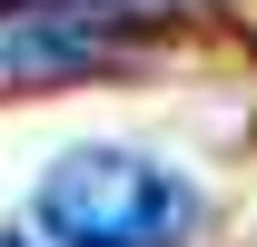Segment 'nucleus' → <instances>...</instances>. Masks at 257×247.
Returning <instances> with one entry per match:
<instances>
[{
    "mask_svg": "<svg viewBox=\"0 0 257 247\" xmlns=\"http://www.w3.org/2000/svg\"><path fill=\"white\" fill-rule=\"evenodd\" d=\"M0 247H30V237H20V227H0Z\"/></svg>",
    "mask_w": 257,
    "mask_h": 247,
    "instance_id": "nucleus-3",
    "label": "nucleus"
},
{
    "mask_svg": "<svg viewBox=\"0 0 257 247\" xmlns=\"http://www.w3.org/2000/svg\"><path fill=\"white\" fill-rule=\"evenodd\" d=\"M128 40L89 0H0V89H50V79H99L119 69Z\"/></svg>",
    "mask_w": 257,
    "mask_h": 247,
    "instance_id": "nucleus-2",
    "label": "nucleus"
},
{
    "mask_svg": "<svg viewBox=\"0 0 257 247\" xmlns=\"http://www.w3.org/2000/svg\"><path fill=\"white\" fill-rule=\"evenodd\" d=\"M40 237L50 247H188L198 188L149 149H60L40 168Z\"/></svg>",
    "mask_w": 257,
    "mask_h": 247,
    "instance_id": "nucleus-1",
    "label": "nucleus"
}]
</instances>
